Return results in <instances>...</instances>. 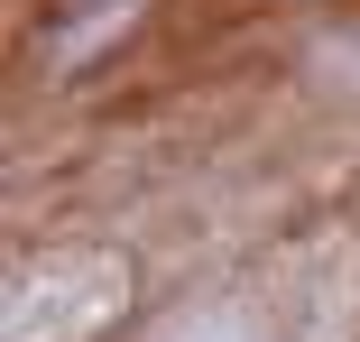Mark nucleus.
Here are the masks:
<instances>
[{"label":"nucleus","instance_id":"obj_1","mask_svg":"<svg viewBox=\"0 0 360 342\" xmlns=\"http://www.w3.org/2000/svg\"><path fill=\"white\" fill-rule=\"evenodd\" d=\"M102 315H120V268L111 259H75V268H37L10 296V342H75Z\"/></svg>","mask_w":360,"mask_h":342},{"label":"nucleus","instance_id":"obj_2","mask_svg":"<svg viewBox=\"0 0 360 342\" xmlns=\"http://www.w3.org/2000/svg\"><path fill=\"white\" fill-rule=\"evenodd\" d=\"M158 342H259V333H250V315H231V305H194V315H176Z\"/></svg>","mask_w":360,"mask_h":342}]
</instances>
